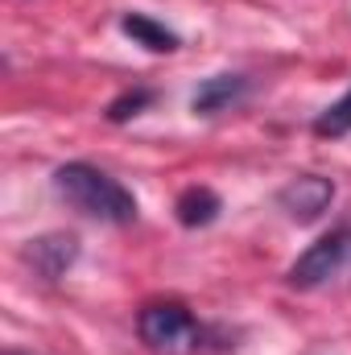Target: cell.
<instances>
[{"mask_svg":"<svg viewBox=\"0 0 351 355\" xmlns=\"http://www.w3.org/2000/svg\"><path fill=\"white\" fill-rule=\"evenodd\" d=\"M54 190L67 207H75L79 215L99 219V223H132L137 219V198L103 170H95L87 162H67L54 170Z\"/></svg>","mask_w":351,"mask_h":355,"instance_id":"1","label":"cell"},{"mask_svg":"<svg viewBox=\"0 0 351 355\" xmlns=\"http://www.w3.org/2000/svg\"><path fill=\"white\" fill-rule=\"evenodd\" d=\"M137 331L157 352H194L203 343V327L182 302H149L137 318Z\"/></svg>","mask_w":351,"mask_h":355,"instance_id":"2","label":"cell"},{"mask_svg":"<svg viewBox=\"0 0 351 355\" xmlns=\"http://www.w3.org/2000/svg\"><path fill=\"white\" fill-rule=\"evenodd\" d=\"M348 257H351V227H339V232L314 240V244L289 265L285 281H289L293 289H314V285H323L327 277H335Z\"/></svg>","mask_w":351,"mask_h":355,"instance_id":"3","label":"cell"},{"mask_svg":"<svg viewBox=\"0 0 351 355\" xmlns=\"http://www.w3.org/2000/svg\"><path fill=\"white\" fill-rule=\"evenodd\" d=\"M331 198H335V182H331V178H318V174L293 178V182L277 194L281 211H285L289 219H298V223H314V219L331 207Z\"/></svg>","mask_w":351,"mask_h":355,"instance_id":"4","label":"cell"},{"mask_svg":"<svg viewBox=\"0 0 351 355\" xmlns=\"http://www.w3.org/2000/svg\"><path fill=\"white\" fill-rule=\"evenodd\" d=\"M75 257H79V240L75 236H62V232L42 236V240H29V248H25V261L33 265L37 277H46V281H58L67 268L75 265Z\"/></svg>","mask_w":351,"mask_h":355,"instance_id":"5","label":"cell"},{"mask_svg":"<svg viewBox=\"0 0 351 355\" xmlns=\"http://www.w3.org/2000/svg\"><path fill=\"white\" fill-rule=\"evenodd\" d=\"M244 91H248V79H244V75H211V79L198 83L190 107H194L198 116H215V112L232 107L236 99H244Z\"/></svg>","mask_w":351,"mask_h":355,"instance_id":"6","label":"cell"},{"mask_svg":"<svg viewBox=\"0 0 351 355\" xmlns=\"http://www.w3.org/2000/svg\"><path fill=\"white\" fill-rule=\"evenodd\" d=\"M174 211H178V223H182V227H207V223H215V215L223 211V202H219L215 190H207V186H190V190L178 194Z\"/></svg>","mask_w":351,"mask_h":355,"instance_id":"7","label":"cell"},{"mask_svg":"<svg viewBox=\"0 0 351 355\" xmlns=\"http://www.w3.org/2000/svg\"><path fill=\"white\" fill-rule=\"evenodd\" d=\"M120 29H124L137 46L153 50V54H170V50H178V33L174 29H166L162 21H153V17H145V12H128V17L120 21Z\"/></svg>","mask_w":351,"mask_h":355,"instance_id":"8","label":"cell"},{"mask_svg":"<svg viewBox=\"0 0 351 355\" xmlns=\"http://www.w3.org/2000/svg\"><path fill=\"white\" fill-rule=\"evenodd\" d=\"M314 132H318V137H331V141L348 137L351 132V91H343V95L314 120Z\"/></svg>","mask_w":351,"mask_h":355,"instance_id":"9","label":"cell"},{"mask_svg":"<svg viewBox=\"0 0 351 355\" xmlns=\"http://www.w3.org/2000/svg\"><path fill=\"white\" fill-rule=\"evenodd\" d=\"M149 103H153V91H145V87L124 91L120 99H112V103H108V120H112V124H124V120L141 116V112H145Z\"/></svg>","mask_w":351,"mask_h":355,"instance_id":"10","label":"cell"},{"mask_svg":"<svg viewBox=\"0 0 351 355\" xmlns=\"http://www.w3.org/2000/svg\"><path fill=\"white\" fill-rule=\"evenodd\" d=\"M4 355H21V352H4Z\"/></svg>","mask_w":351,"mask_h":355,"instance_id":"11","label":"cell"}]
</instances>
